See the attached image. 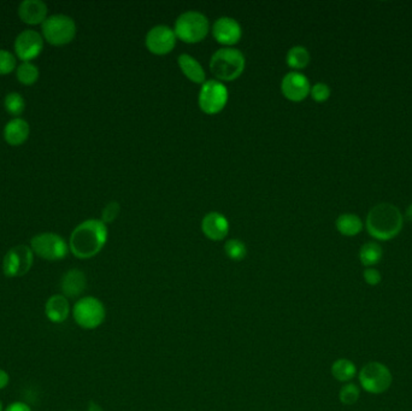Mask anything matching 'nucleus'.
I'll return each instance as SVG.
<instances>
[{"mask_svg":"<svg viewBox=\"0 0 412 411\" xmlns=\"http://www.w3.org/2000/svg\"><path fill=\"white\" fill-rule=\"evenodd\" d=\"M16 78L21 84L32 86L39 78V69L32 62H23L16 69Z\"/></svg>","mask_w":412,"mask_h":411,"instance_id":"25","label":"nucleus"},{"mask_svg":"<svg viewBox=\"0 0 412 411\" xmlns=\"http://www.w3.org/2000/svg\"><path fill=\"white\" fill-rule=\"evenodd\" d=\"M281 93L287 100L300 103L310 96L311 85L309 78L300 71H290L281 80Z\"/></svg>","mask_w":412,"mask_h":411,"instance_id":"12","label":"nucleus"},{"mask_svg":"<svg viewBox=\"0 0 412 411\" xmlns=\"http://www.w3.org/2000/svg\"><path fill=\"white\" fill-rule=\"evenodd\" d=\"M4 411H33L30 406H28L25 401H14L9 406L4 408Z\"/></svg>","mask_w":412,"mask_h":411,"instance_id":"33","label":"nucleus"},{"mask_svg":"<svg viewBox=\"0 0 412 411\" xmlns=\"http://www.w3.org/2000/svg\"><path fill=\"white\" fill-rule=\"evenodd\" d=\"M311 60L309 49L301 45H295L288 49L286 54V64L292 69V71H300L306 68Z\"/></svg>","mask_w":412,"mask_h":411,"instance_id":"22","label":"nucleus"},{"mask_svg":"<svg viewBox=\"0 0 412 411\" xmlns=\"http://www.w3.org/2000/svg\"><path fill=\"white\" fill-rule=\"evenodd\" d=\"M71 316L79 327L92 331L103 324L106 318V309L97 297L84 296L75 302L71 308Z\"/></svg>","mask_w":412,"mask_h":411,"instance_id":"5","label":"nucleus"},{"mask_svg":"<svg viewBox=\"0 0 412 411\" xmlns=\"http://www.w3.org/2000/svg\"><path fill=\"white\" fill-rule=\"evenodd\" d=\"M9 384H10L9 373L6 372L5 369L0 368V391L9 386Z\"/></svg>","mask_w":412,"mask_h":411,"instance_id":"34","label":"nucleus"},{"mask_svg":"<svg viewBox=\"0 0 412 411\" xmlns=\"http://www.w3.org/2000/svg\"><path fill=\"white\" fill-rule=\"evenodd\" d=\"M43 36L49 44L64 46L74 40L76 23L67 15L49 16L41 25Z\"/></svg>","mask_w":412,"mask_h":411,"instance_id":"8","label":"nucleus"},{"mask_svg":"<svg viewBox=\"0 0 412 411\" xmlns=\"http://www.w3.org/2000/svg\"><path fill=\"white\" fill-rule=\"evenodd\" d=\"M225 254L229 260L240 262L247 256V247L245 243H242L240 239L227 240L225 244Z\"/></svg>","mask_w":412,"mask_h":411,"instance_id":"26","label":"nucleus"},{"mask_svg":"<svg viewBox=\"0 0 412 411\" xmlns=\"http://www.w3.org/2000/svg\"><path fill=\"white\" fill-rule=\"evenodd\" d=\"M0 411H4V406H3V403L0 401Z\"/></svg>","mask_w":412,"mask_h":411,"instance_id":"37","label":"nucleus"},{"mask_svg":"<svg viewBox=\"0 0 412 411\" xmlns=\"http://www.w3.org/2000/svg\"><path fill=\"white\" fill-rule=\"evenodd\" d=\"M211 33L214 39L223 47H233L242 38L240 23L229 16H222L212 25Z\"/></svg>","mask_w":412,"mask_h":411,"instance_id":"13","label":"nucleus"},{"mask_svg":"<svg viewBox=\"0 0 412 411\" xmlns=\"http://www.w3.org/2000/svg\"><path fill=\"white\" fill-rule=\"evenodd\" d=\"M404 216L397 206L391 203H380L369 211L367 230L374 239L388 241L402 232Z\"/></svg>","mask_w":412,"mask_h":411,"instance_id":"2","label":"nucleus"},{"mask_svg":"<svg viewBox=\"0 0 412 411\" xmlns=\"http://www.w3.org/2000/svg\"><path fill=\"white\" fill-rule=\"evenodd\" d=\"M49 8L41 0H25L19 6V16L25 25H43L47 19Z\"/></svg>","mask_w":412,"mask_h":411,"instance_id":"17","label":"nucleus"},{"mask_svg":"<svg viewBox=\"0 0 412 411\" xmlns=\"http://www.w3.org/2000/svg\"><path fill=\"white\" fill-rule=\"evenodd\" d=\"M108 225L102 220L81 222L70 235L69 250L79 260H89L100 254L108 241Z\"/></svg>","mask_w":412,"mask_h":411,"instance_id":"1","label":"nucleus"},{"mask_svg":"<svg viewBox=\"0 0 412 411\" xmlns=\"http://www.w3.org/2000/svg\"><path fill=\"white\" fill-rule=\"evenodd\" d=\"M45 315L52 323H63L71 315V305L63 294H54L45 303Z\"/></svg>","mask_w":412,"mask_h":411,"instance_id":"18","label":"nucleus"},{"mask_svg":"<svg viewBox=\"0 0 412 411\" xmlns=\"http://www.w3.org/2000/svg\"><path fill=\"white\" fill-rule=\"evenodd\" d=\"M177 38L174 28L165 25H157L148 30L145 36V46L152 54L165 56L176 46Z\"/></svg>","mask_w":412,"mask_h":411,"instance_id":"11","label":"nucleus"},{"mask_svg":"<svg viewBox=\"0 0 412 411\" xmlns=\"http://www.w3.org/2000/svg\"><path fill=\"white\" fill-rule=\"evenodd\" d=\"M87 411H104V409L102 406H99L98 403L91 401L89 403V406H87Z\"/></svg>","mask_w":412,"mask_h":411,"instance_id":"35","label":"nucleus"},{"mask_svg":"<svg viewBox=\"0 0 412 411\" xmlns=\"http://www.w3.org/2000/svg\"><path fill=\"white\" fill-rule=\"evenodd\" d=\"M34 252L25 245H17L6 252L3 260V273L6 278L25 276L33 267Z\"/></svg>","mask_w":412,"mask_h":411,"instance_id":"10","label":"nucleus"},{"mask_svg":"<svg viewBox=\"0 0 412 411\" xmlns=\"http://www.w3.org/2000/svg\"><path fill=\"white\" fill-rule=\"evenodd\" d=\"M87 287V278L82 270L70 269L62 276L60 291L68 299L81 298Z\"/></svg>","mask_w":412,"mask_h":411,"instance_id":"16","label":"nucleus"},{"mask_svg":"<svg viewBox=\"0 0 412 411\" xmlns=\"http://www.w3.org/2000/svg\"><path fill=\"white\" fill-rule=\"evenodd\" d=\"M30 123L23 118H14L6 123L4 128V139L11 146H20L30 137Z\"/></svg>","mask_w":412,"mask_h":411,"instance_id":"19","label":"nucleus"},{"mask_svg":"<svg viewBox=\"0 0 412 411\" xmlns=\"http://www.w3.org/2000/svg\"><path fill=\"white\" fill-rule=\"evenodd\" d=\"M16 64L17 60L14 54L6 49H0V75L12 73L17 68Z\"/></svg>","mask_w":412,"mask_h":411,"instance_id":"29","label":"nucleus"},{"mask_svg":"<svg viewBox=\"0 0 412 411\" xmlns=\"http://www.w3.org/2000/svg\"><path fill=\"white\" fill-rule=\"evenodd\" d=\"M177 64L181 69L182 74L193 84L203 85L205 82V70L203 68V65L191 54H180L177 58Z\"/></svg>","mask_w":412,"mask_h":411,"instance_id":"20","label":"nucleus"},{"mask_svg":"<svg viewBox=\"0 0 412 411\" xmlns=\"http://www.w3.org/2000/svg\"><path fill=\"white\" fill-rule=\"evenodd\" d=\"M330 87L328 85L324 84V82H317L314 86H311V91H310V97L314 99L316 103H324L330 98Z\"/></svg>","mask_w":412,"mask_h":411,"instance_id":"30","label":"nucleus"},{"mask_svg":"<svg viewBox=\"0 0 412 411\" xmlns=\"http://www.w3.org/2000/svg\"><path fill=\"white\" fill-rule=\"evenodd\" d=\"M229 221L226 216L211 211L207 212L201 220V232L206 238L211 241H222L229 234Z\"/></svg>","mask_w":412,"mask_h":411,"instance_id":"15","label":"nucleus"},{"mask_svg":"<svg viewBox=\"0 0 412 411\" xmlns=\"http://www.w3.org/2000/svg\"><path fill=\"white\" fill-rule=\"evenodd\" d=\"M363 279L369 286H378L382 281V275L376 268L370 267V268H365V270H364Z\"/></svg>","mask_w":412,"mask_h":411,"instance_id":"32","label":"nucleus"},{"mask_svg":"<svg viewBox=\"0 0 412 411\" xmlns=\"http://www.w3.org/2000/svg\"><path fill=\"white\" fill-rule=\"evenodd\" d=\"M119 212H121L119 203L116 201H108L106 206L103 209L102 221H103L105 225H110V223H113V222L116 221V219L119 216Z\"/></svg>","mask_w":412,"mask_h":411,"instance_id":"31","label":"nucleus"},{"mask_svg":"<svg viewBox=\"0 0 412 411\" xmlns=\"http://www.w3.org/2000/svg\"><path fill=\"white\" fill-rule=\"evenodd\" d=\"M44 49V38L35 30H23L15 40V52L19 59L30 62L39 57Z\"/></svg>","mask_w":412,"mask_h":411,"instance_id":"14","label":"nucleus"},{"mask_svg":"<svg viewBox=\"0 0 412 411\" xmlns=\"http://www.w3.org/2000/svg\"><path fill=\"white\" fill-rule=\"evenodd\" d=\"M68 411H74V410H68Z\"/></svg>","mask_w":412,"mask_h":411,"instance_id":"38","label":"nucleus"},{"mask_svg":"<svg viewBox=\"0 0 412 411\" xmlns=\"http://www.w3.org/2000/svg\"><path fill=\"white\" fill-rule=\"evenodd\" d=\"M335 227L343 236H356L363 230V222L354 214H341L335 221Z\"/></svg>","mask_w":412,"mask_h":411,"instance_id":"21","label":"nucleus"},{"mask_svg":"<svg viewBox=\"0 0 412 411\" xmlns=\"http://www.w3.org/2000/svg\"><path fill=\"white\" fill-rule=\"evenodd\" d=\"M245 68V54L236 47H221L214 52L210 59L212 75L223 84L240 78Z\"/></svg>","mask_w":412,"mask_h":411,"instance_id":"3","label":"nucleus"},{"mask_svg":"<svg viewBox=\"0 0 412 411\" xmlns=\"http://www.w3.org/2000/svg\"><path fill=\"white\" fill-rule=\"evenodd\" d=\"M330 370H332V375H333L334 379L338 380V381L343 382V384L352 381L356 375L358 374L356 364L347 358H339V359H336L332 364Z\"/></svg>","mask_w":412,"mask_h":411,"instance_id":"23","label":"nucleus"},{"mask_svg":"<svg viewBox=\"0 0 412 411\" xmlns=\"http://www.w3.org/2000/svg\"><path fill=\"white\" fill-rule=\"evenodd\" d=\"M405 219L412 222V203L410 206H407V211H405Z\"/></svg>","mask_w":412,"mask_h":411,"instance_id":"36","label":"nucleus"},{"mask_svg":"<svg viewBox=\"0 0 412 411\" xmlns=\"http://www.w3.org/2000/svg\"><path fill=\"white\" fill-rule=\"evenodd\" d=\"M229 92L226 85L211 78L206 80L201 85L199 96H198V105L203 113L206 115H217L222 113L228 104Z\"/></svg>","mask_w":412,"mask_h":411,"instance_id":"7","label":"nucleus"},{"mask_svg":"<svg viewBox=\"0 0 412 411\" xmlns=\"http://www.w3.org/2000/svg\"><path fill=\"white\" fill-rule=\"evenodd\" d=\"M358 380L364 391L370 395H382L392 386L393 375L381 362H369L358 372Z\"/></svg>","mask_w":412,"mask_h":411,"instance_id":"6","label":"nucleus"},{"mask_svg":"<svg viewBox=\"0 0 412 411\" xmlns=\"http://www.w3.org/2000/svg\"><path fill=\"white\" fill-rule=\"evenodd\" d=\"M4 107H5L8 113L12 115V116H16V118H17L25 110V99L20 93L12 92V93L8 94L5 99H4Z\"/></svg>","mask_w":412,"mask_h":411,"instance_id":"27","label":"nucleus"},{"mask_svg":"<svg viewBox=\"0 0 412 411\" xmlns=\"http://www.w3.org/2000/svg\"><path fill=\"white\" fill-rule=\"evenodd\" d=\"M382 246L376 241L365 243L359 250V260L365 268L378 265L380 260H382Z\"/></svg>","mask_w":412,"mask_h":411,"instance_id":"24","label":"nucleus"},{"mask_svg":"<svg viewBox=\"0 0 412 411\" xmlns=\"http://www.w3.org/2000/svg\"><path fill=\"white\" fill-rule=\"evenodd\" d=\"M210 28V22L201 11L190 10L182 12L174 25L177 40L186 44H198L205 39Z\"/></svg>","mask_w":412,"mask_h":411,"instance_id":"4","label":"nucleus"},{"mask_svg":"<svg viewBox=\"0 0 412 411\" xmlns=\"http://www.w3.org/2000/svg\"><path fill=\"white\" fill-rule=\"evenodd\" d=\"M30 249L34 255L49 262L62 260L68 256L69 244L60 235L41 233L30 240Z\"/></svg>","mask_w":412,"mask_h":411,"instance_id":"9","label":"nucleus"},{"mask_svg":"<svg viewBox=\"0 0 412 411\" xmlns=\"http://www.w3.org/2000/svg\"><path fill=\"white\" fill-rule=\"evenodd\" d=\"M360 388L354 382L345 384L339 392V399L343 406H354L359 401Z\"/></svg>","mask_w":412,"mask_h":411,"instance_id":"28","label":"nucleus"}]
</instances>
